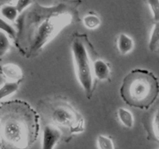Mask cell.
<instances>
[{"instance_id": "d6986e66", "label": "cell", "mask_w": 159, "mask_h": 149, "mask_svg": "<svg viewBox=\"0 0 159 149\" xmlns=\"http://www.w3.org/2000/svg\"><path fill=\"white\" fill-rule=\"evenodd\" d=\"M147 4L155 22H159V0H147Z\"/></svg>"}, {"instance_id": "7a4b0ae2", "label": "cell", "mask_w": 159, "mask_h": 149, "mask_svg": "<svg viewBox=\"0 0 159 149\" xmlns=\"http://www.w3.org/2000/svg\"><path fill=\"white\" fill-rule=\"evenodd\" d=\"M40 132L37 112L27 102L15 100L0 106V149H29Z\"/></svg>"}, {"instance_id": "2e32d148", "label": "cell", "mask_w": 159, "mask_h": 149, "mask_svg": "<svg viewBox=\"0 0 159 149\" xmlns=\"http://www.w3.org/2000/svg\"><path fill=\"white\" fill-rule=\"evenodd\" d=\"M0 31L7 34L11 39H13L14 40L16 37V29L11 24V23L8 22L1 16H0Z\"/></svg>"}, {"instance_id": "7c38bea8", "label": "cell", "mask_w": 159, "mask_h": 149, "mask_svg": "<svg viewBox=\"0 0 159 149\" xmlns=\"http://www.w3.org/2000/svg\"><path fill=\"white\" fill-rule=\"evenodd\" d=\"M20 82L6 81L0 86V101L7 99L10 96L16 93L19 89Z\"/></svg>"}, {"instance_id": "8fae6325", "label": "cell", "mask_w": 159, "mask_h": 149, "mask_svg": "<svg viewBox=\"0 0 159 149\" xmlns=\"http://www.w3.org/2000/svg\"><path fill=\"white\" fill-rule=\"evenodd\" d=\"M116 113L120 122L124 127L129 129L133 128L134 126V117L130 110L124 107H120L118 108Z\"/></svg>"}, {"instance_id": "3957f363", "label": "cell", "mask_w": 159, "mask_h": 149, "mask_svg": "<svg viewBox=\"0 0 159 149\" xmlns=\"http://www.w3.org/2000/svg\"><path fill=\"white\" fill-rule=\"evenodd\" d=\"M158 95V79L148 70L136 68L130 71L123 79L120 96L130 106L147 110L156 101Z\"/></svg>"}, {"instance_id": "ffe728a7", "label": "cell", "mask_w": 159, "mask_h": 149, "mask_svg": "<svg viewBox=\"0 0 159 149\" xmlns=\"http://www.w3.org/2000/svg\"><path fill=\"white\" fill-rule=\"evenodd\" d=\"M34 4V0H16L15 6L19 13L22 14Z\"/></svg>"}, {"instance_id": "277c9868", "label": "cell", "mask_w": 159, "mask_h": 149, "mask_svg": "<svg viewBox=\"0 0 159 149\" xmlns=\"http://www.w3.org/2000/svg\"><path fill=\"white\" fill-rule=\"evenodd\" d=\"M71 51L78 82L90 99L94 89V75L93 62L85 41L79 37L75 38L71 43Z\"/></svg>"}, {"instance_id": "30bf717a", "label": "cell", "mask_w": 159, "mask_h": 149, "mask_svg": "<svg viewBox=\"0 0 159 149\" xmlns=\"http://www.w3.org/2000/svg\"><path fill=\"white\" fill-rule=\"evenodd\" d=\"M0 16L12 23L17 21L20 16V13L15 6L4 4L0 6Z\"/></svg>"}, {"instance_id": "52a82bcc", "label": "cell", "mask_w": 159, "mask_h": 149, "mask_svg": "<svg viewBox=\"0 0 159 149\" xmlns=\"http://www.w3.org/2000/svg\"><path fill=\"white\" fill-rule=\"evenodd\" d=\"M0 74L6 81L20 82L23 77V70L19 65L7 63L0 66Z\"/></svg>"}, {"instance_id": "9c48e42d", "label": "cell", "mask_w": 159, "mask_h": 149, "mask_svg": "<svg viewBox=\"0 0 159 149\" xmlns=\"http://www.w3.org/2000/svg\"><path fill=\"white\" fill-rule=\"evenodd\" d=\"M116 47L122 55H127L134 48V41L128 34L120 33L116 39Z\"/></svg>"}, {"instance_id": "4fadbf2b", "label": "cell", "mask_w": 159, "mask_h": 149, "mask_svg": "<svg viewBox=\"0 0 159 149\" xmlns=\"http://www.w3.org/2000/svg\"><path fill=\"white\" fill-rule=\"evenodd\" d=\"M148 49L152 52L159 51V22H155L153 25L148 40Z\"/></svg>"}, {"instance_id": "ac0fdd59", "label": "cell", "mask_w": 159, "mask_h": 149, "mask_svg": "<svg viewBox=\"0 0 159 149\" xmlns=\"http://www.w3.org/2000/svg\"><path fill=\"white\" fill-rule=\"evenodd\" d=\"M152 130L153 138L159 142V108H158L154 114L152 122Z\"/></svg>"}, {"instance_id": "5b68a950", "label": "cell", "mask_w": 159, "mask_h": 149, "mask_svg": "<svg viewBox=\"0 0 159 149\" xmlns=\"http://www.w3.org/2000/svg\"><path fill=\"white\" fill-rule=\"evenodd\" d=\"M50 123L68 134H79L85 130V120L71 104L66 101L51 102L48 110Z\"/></svg>"}, {"instance_id": "8992f818", "label": "cell", "mask_w": 159, "mask_h": 149, "mask_svg": "<svg viewBox=\"0 0 159 149\" xmlns=\"http://www.w3.org/2000/svg\"><path fill=\"white\" fill-rule=\"evenodd\" d=\"M63 132L51 123L46 124L43 127L41 138V149H55L61 140Z\"/></svg>"}, {"instance_id": "6da1fadb", "label": "cell", "mask_w": 159, "mask_h": 149, "mask_svg": "<svg viewBox=\"0 0 159 149\" xmlns=\"http://www.w3.org/2000/svg\"><path fill=\"white\" fill-rule=\"evenodd\" d=\"M76 10L71 5L31 6L17 20V47L26 57L38 54L57 34L71 25Z\"/></svg>"}, {"instance_id": "5bb4252c", "label": "cell", "mask_w": 159, "mask_h": 149, "mask_svg": "<svg viewBox=\"0 0 159 149\" xmlns=\"http://www.w3.org/2000/svg\"><path fill=\"white\" fill-rule=\"evenodd\" d=\"M82 23L87 29H96L100 26L101 20L96 14L89 13L82 18Z\"/></svg>"}, {"instance_id": "ba28073f", "label": "cell", "mask_w": 159, "mask_h": 149, "mask_svg": "<svg viewBox=\"0 0 159 149\" xmlns=\"http://www.w3.org/2000/svg\"><path fill=\"white\" fill-rule=\"evenodd\" d=\"M94 78L99 81H107L111 75V69L107 61L102 59H96L93 62Z\"/></svg>"}, {"instance_id": "9a60e30c", "label": "cell", "mask_w": 159, "mask_h": 149, "mask_svg": "<svg viewBox=\"0 0 159 149\" xmlns=\"http://www.w3.org/2000/svg\"><path fill=\"white\" fill-rule=\"evenodd\" d=\"M96 145L98 149H116L113 139L104 134L98 135L96 138Z\"/></svg>"}, {"instance_id": "e0dca14e", "label": "cell", "mask_w": 159, "mask_h": 149, "mask_svg": "<svg viewBox=\"0 0 159 149\" xmlns=\"http://www.w3.org/2000/svg\"><path fill=\"white\" fill-rule=\"evenodd\" d=\"M10 39L7 34L0 31V59L2 58L10 50Z\"/></svg>"}, {"instance_id": "44dd1931", "label": "cell", "mask_w": 159, "mask_h": 149, "mask_svg": "<svg viewBox=\"0 0 159 149\" xmlns=\"http://www.w3.org/2000/svg\"><path fill=\"white\" fill-rule=\"evenodd\" d=\"M10 1H12V0H0V5H1V6H2V5H4V4H7V2H10Z\"/></svg>"}]
</instances>
